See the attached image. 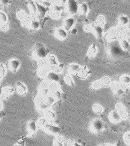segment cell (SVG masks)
I'll list each match as a JSON object with an SVG mask.
<instances>
[{
	"instance_id": "9a60e30c",
	"label": "cell",
	"mask_w": 130,
	"mask_h": 146,
	"mask_svg": "<svg viewBox=\"0 0 130 146\" xmlns=\"http://www.w3.org/2000/svg\"><path fill=\"white\" fill-rule=\"evenodd\" d=\"M28 7L30 9V10L31 12L32 13L35 14L37 12V8L35 5V2L33 1V0H28Z\"/></svg>"
},
{
	"instance_id": "5bb4252c",
	"label": "cell",
	"mask_w": 130,
	"mask_h": 146,
	"mask_svg": "<svg viewBox=\"0 0 130 146\" xmlns=\"http://www.w3.org/2000/svg\"><path fill=\"white\" fill-rule=\"evenodd\" d=\"M94 33L97 38H101L103 33V29L99 25H96L93 29Z\"/></svg>"
},
{
	"instance_id": "f1b7e54d",
	"label": "cell",
	"mask_w": 130,
	"mask_h": 146,
	"mask_svg": "<svg viewBox=\"0 0 130 146\" xmlns=\"http://www.w3.org/2000/svg\"><path fill=\"white\" fill-rule=\"evenodd\" d=\"M46 120L45 119H40L38 122H37L38 127H43L44 125H46Z\"/></svg>"
},
{
	"instance_id": "484cf974",
	"label": "cell",
	"mask_w": 130,
	"mask_h": 146,
	"mask_svg": "<svg viewBox=\"0 0 130 146\" xmlns=\"http://www.w3.org/2000/svg\"><path fill=\"white\" fill-rule=\"evenodd\" d=\"M93 109L94 111L96 112V113H100L102 111V107L98 104H95L93 107Z\"/></svg>"
},
{
	"instance_id": "836d02e7",
	"label": "cell",
	"mask_w": 130,
	"mask_h": 146,
	"mask_svg": "<svg viewBox=\"0 0 130 146\" xmlns=\"http://www.w3.org/2000/svg\"><path fill=\"white\" fill-rule=\"evenodd\" d=\"M77 29L76 28H73V29H71V33L72 35H76L77 33Z\"/></svg>"
},
{
	"instance_id": "8992f818",
	"label": "cell",
	"mask_w": 130,
	"mask_h": 146,
	"mask_svg": "<svg viewBox=\"0 0 130 146\" xmlns=\"http://www.w3.org/2000/svg\"><path fill=\"white\" fill-rule=\"evenodd\" d=\"M123 51L120 49V47L117 45H113L109 48V53L110 55L114 58H119L122 56L123 53Z\"/></svg>"
},
{
	"instance_id": "9c48e42d",
	"label": "cell",
	"mask_w": 130,
	"mask_h": 146,
	"mask_svg": "<svg viewBox=\"0 0 130 146\" xmlns=\"http://www.w3.org/2000/svg\"><path fill=\"white\" fill-rule=\"evenodd\" d=\"M38 125L37 123L35 121L31 120L29 121L27 125V129L29 133L30 134H33L35 133L37 129H38Z\"/></svg>"
},
{
	"instance_id": "ba28073f",
	"label": "cell",
	"mask_w": 130,
	"mask_h": 146,
	"mask_svg": "<svg viewBox=\"0 0 130 146\" xmlns=\"http://www.w3.org/2000/svg\"><path fill=\"white\" fill-rule=\"evenodd\" d=\"M55 35L56 38L60 40H64L67 37V31L63 28L57 29L55 31Z\"/></svg>"
},
{
	"instance_id": "6da1fadb",
	"label": "cell",
	"mask_w": 130,
	"mask_h": 146,
	"mask_svg": "<svg viewBox=\"0 0 130 146\" xmlns=\"http://www.w3.org/2000/svg\"><path fill=\"white\" fill-rule=\"evenodd\" d=\"M49 50L44 45L40 43H37L32 52L33 56L37 59H43L47 58Z\"/></svg>"
},
{
	"instance_id": "7c38bea8",
	"label": "cell",
	"mask_w": 130,
	"mask_h": 146,
	"mask_svg": "<svg viewBox=\"0 0 130 146\" xmlns=\"http://www.w3.org/2000/svg\"><path fill=\"white\" fill-rule=\"evenodd\" d=\"M17 91L18 94L23 95L27 92V88L21 82H18L17 84Z\"/></svg>"
},
{
	"instance_id": "603a6c76",
	"label": "cell",
	"mask_w": 130,
	"mask_h": 146,
	"mask_svg": "<svg viewBox=\"0 0 130 146\" xmlns=\"http://www.w3.org/2000/svg\"><path fill=\"white\" fill-rule=\"evenodd\" d=\"M49 63L52 66H58V63L57 61L56 57L54 56H50L48 57Z\"/></svg>"
},
{
	"instance_id": "1f68e13d",
	"label": "cell",
	"mask_w": 130,
	"mask_h": 146,
	"mask_svg": "<svg viewBox=\"0 0 130 146\" xmlns=\"http://www.w3.org/2000/svg\"><path fill=\"white\" fill-rule=\"evenodd\" d=\"M61 94L59 91H57L55 92V98H56L57 99H59L61 98Z\"/></svg>"
},
{
	"instance_id": "8d00e7d4",
	"label": "cell",
	"mask_w": 130,
	"mask_h": 146,
	"mask_svg": "<svg viewBox=\"0 0 130 146\" xmlns=\"http://www.w3.org/2000/svg\"><path fill=\"white\" fill-rule=\"evenodd\" d=\"M43 1H48V0H43Z\"/></svg>"
},
{
	"instance_id": "30bf717a",
	"label": "cell",
	"mask_w": 130,
	"mask_h": 146,
	"mask_svg": "<svg viewBox=\"0 0 130 146\" xmlns=\"http://www.w3.org/2000/svg\"><path fill=\"white\" fill-rule=\"evenodd\" d=\"M75 23V20L73 17L67 18L64 22V29L66 31H69L71 30L72 27H73Z\"/></svg>"
},
{
	"instance_id": "3957f363",
	"label": "cell",
	"mask_w": 130,
	"mask_h": 146,
	"mask_svg": "<svg viewBox=\"0 0 130 146\" xmlns=\"http://www.w3.org/2000/svg\"><path fill=\"white\" fill-rule=\"evenodd\" d=\"M43 128L46 132L52 135H57L60 132V129L58 126L48 123H46Z\"/></svg>"
},
{
	"instance_id": "f546056e",
	"label": "cell",
	"mask_w": 130,
	"mask_h": 146,
	"mask_svg": "<svg viewBox=\"0 0 130 146\" xmlns=\"http://www.w3.org/2000/svg\"><path fill=\"white\" fill-rule=\"evenodd\" d=\"M96 52V48L94 46H91L89 50H88V53L91 55V56H93V54H94V53Z\"/></svg>"
},
{
	"instance_id": "cb8c5ba5",
	"label": "cell",
	"mask_w": 130,
	"mask_h": 146,
	"mask_svg": "<svg viewBox=\"0 0 130 146\" xmlns=\"http://www.w3.org/2000/svg\"><path fill=\"white\" fill-rule=\"evenodd\" d=\"M7 21V16L3 12H0V22L2 23H5Z\"/></svg>"
},
{
	"instance_id": "8fae6325",
	"label": "cell",
	"mask_w": 130,
	"mask_h": 146,
	"mask_svg": "<svg viewBox=\"0 0 130 146\" xmlns=\"http://www.w3.org/2000/svg\"><path fill=\"white\" fill-rule=\"evenodd\" d=\"M46 78L47 80L50 81H53V82H58L60 80L59 75L53 71L49 72L47 73Z\"/></svg>"
},
{
	"instance_id": "5b68a950",
	"label": "cell",
	"mask_w": 130,
	"mask_h": 146,
	"mask_svg": "<svg viewBox=\"0 0 130 146\" xmlns=\"http://www.w3.org/2000/svg\"><path fill=\"white\" fill-rule=\"evenodd\" d=\"M104 125L101 120L95 119L91 123V129L93 132L97 133L101 132L103 129Z\"/></svg>"
},
{
	"instance_id": "277c9868",
	"label": "cell",
	"mask_w": 130,
	"mask_h": 146,
	"mask_svg": "<svg viewBox=\"0 0 130 146\" xmlns=\"http://www.w3.org/2000/svg\"><path fill=\"white\" fill-rule=\"evenodd\" d=\"M21 66V62L18 59H11L9 61L8 67L11 71L13 73H16Z\"/></svg>"
},
{
	"instance_id": "ac0fdd59",
	"label": "cell",
	"mask_w": 130,
	"mask_h": 146,
	"mask_svg": "<svg viewBox=\"0 0 130 146\" xmlns=\"http://www.w3.org/2000/svg\"><path fill=\"white\" fill-rule=\"evenodd\" d=\"M68 69L70 73H76L79 69V66L77 64H70L68 67Z\"/></svg>"
},
{
	"instance_id": "7402d4cb",
	"label": "cell",
	"mask_w": 130,
	"mask_h": 146,
	"mask_svg": "<svg viewBox=\"0 0 130 146\" xmlns=\"http://www.w3.org/2000/svg\"><path fill=\"white\" fill-rule=\"evenodd\" d=\"M64 80H65V82L68 84V85H69L70 86H72V87H74V82H73V80L72 79L71 76H69V75L66 76L64 78Z\"/></svg>"
},
{
	"instance_id": "4316f807",
	"label": "cell",
	"mask_w": 130,
	"mask_h": 146,
	"mask_svg": "<svg viewBox=\"0 0 130 146\" xmlns=\"http://www.w3.org/2000/svg\"><path fill=\"white\" fill-rule=\"evenodd\" d=\"M121 81L123 84H129L130 83V77L127 76H122L121 78Z\"/></svg>"
},
{
	"instance_id": "e0dca14e",
	"label": "cell",
	"mask_w": 130,
	"mask_h": 146,
	"mask_svg": "<svg viewBox=\"0 0 130 146\" xmlns=\"http://www.w3.org/2000/svg\"><path fill=\"white\" fill-rule=\"evenodd\" d=\"M78 10L82 14H85L88 12V7L87 4L85 3H83L79 5Z\"/></svg>"
},
{
	"instance_id": "d6986e66",
	"label": "cell",
	"mask_w": 130,
	"mask_h": 146,
	"mask_svg": "<svg viewBox=\"0 0 130 146\" xmlns=\"http://www.w3.org/2000/svg\"><path fill=\"white\" fill-rule=\"evenodd\" d=\"M14 92V88L12 87H5L3 88V94L5 95L6 96H10Z\"/></svg>"
},
{
	"instance_id": "ffe728a7",
	"label": "cell",
	"mask_w": 130,
	"mask_h": 146,
	"mask_svg": "<svg viewBox=\"0 0 130 146\" xmlns=\"http://www.w3.org/2000/svg\"><path fill=\"white\" fill-rule=\"evenodd\" d=\"M6 74L5 68L3 63L0 64V81L2 80Z\"/></svg>"
},
{
	"instance_id": "83f0119b",
	"label": "cell",
	"mask_w": 130,
	"mask_h": 146,
	"mask_svg": "<svg viewBox=\"0 0 130 146\" xmlns=\"http://www.w3.org/2000/svg\"><path fill=\"white\" fill-rule=\"evenodd\" d=\"M121 46L124 50H127L130 47V44L126 40H123L121 44Z\"/></svg>"
},
{
	"instance_id": "7a4b0ae2",
	"label": "cell",
	"mask_w": 130,
	"mask_h": 146,
	"mask_svg": "<svg viewBox=\"0 0 130 146\" xmlns=\"http://www.w3.org/2000/svg\"><path fill=\"white\" fill-rule=\"evenodd\" d=\"M79 5L76 0H68L67 9L68 12L70 15L76 14L78 11Z\"/></svg>"
},
{
	"instance_id": "52a82bcc",
	"label": "cell",
	"mask_w": 130,
	"mask_h": 146,
	"mask_svg": "<svg viewBox=\"0 0 130 146\" xmlns=\"http://www.w3.org/2000/svg\"><path fill=\"white\" fill-rule=\"evenodd\" d=\"M35 5L37 8L38 12V17L39 19H42L45 17L47 12L48 11V8L45 7L44 5L39 3L38 2H35Z\"/></svg>"
},
{
	"instance_id": "44dd1931",
	"label": "cell",
	"mask_w": 130,
	"mask_h": 146,
	"mask_svg": "<svg viewBox=\"0 0 130 146\" xmlns=\"http://www.w3.org/2000/svg\"><path fill=\"white\" fill-rule=\"evenodd\" d=\"M46 118L48 120H54L55 118V114L53 112V111H50V110H48L46 112Z\"/></svg>"
},
{
	"instance_id": "4dcf8cb0",
	"label": "cell",
	"mask_w": 130,
	"mask_h": 146,
	"mask_svg": "<svg viewBox=\"0 0 130 146\" xmlns=\"http://www.w3.org/2000/svg\"><path fill=\"white\" fill-rule=\"evenodd\" d=\"M125 141H126V143H130V133H127L125 135Z\"/></svg>"
},
{
	"instance_id": "e575fe53",
	"label": "cell",
	"mask_w": 130,
	"mask_h": 146,
	"mask_svg": "<svg viewBox=\"0 0 130 146\" xmlns=\"http://www.w3.org/2000/svg\"><path fill=\"white\" fill-rule=\"evenodd\" d=\"M3 87L2 86H0V97L3 95Z\"/></svg>"
},
{
	"instance_id": "d4e9b609",
	"label": "cell",
	"mask_w": 130,
	"mask_h": 146,
	"mask_svg": "<svg viewBox=\"0 0 130 146\" xmlns=\"http://www.w3.org/2000/svg\"><path fill=\"white\" fill-rule=\"evenodd\" d=\"M119 21L123 25H126L129 23V19L126 16L122 15L119 17Z\"/></svg>"
},
{
	"instance_id": "4fadbf2b",
	"label": "cell",
	"mask_w": 130,
	"mask_h": 146,
	"mask_svg": "<svg viewBox=\"0 0 130 146\" xmlns=\"http://www.w3.org/2000/svg\"><path fill=\"white\" fill-rule=\"evenodd\" d=\"M110 119L114 122H117L120 121L121 117L118 112L115 111L111 112L110 115Z\"/></svg>"
},
{
	"instance_id": "2e32d148",
	"label": "cell",
	"mask_w": 130,
	"mask_h": 146,
	"mask_svg": "<svg viewBox=\"0 0 130 146\" xmlns=\"http://www.w3.org/2000/svg\"><path fill=\"white\" fill-rule=\"evenodd\" d=\"M40 27V23L39 21L33 20L30 22L29 27L32 30H37Z\"/></svg>"
},
{
	"instance_id": "d590c367",
	"label": "cell",
	"mask_w": 130,
	"mask_h": 146,
	"mask_svg": "<svg viewBox=\"0 0 130 146\" xmlns=\"http://www.w3.org/2000/svg\"><path fill=\"white\" fill-rule=\"evenodd\" d=\"M4 115H5V114L3 112H0V119L2 118Z\"/></svg>"
},
{
	"instance_id": "d6a6232c",
	"label": "cell",
	"mask_w": 130,
	"mask_h": 146,
	"mask_svg": "<svg viewBox=\"0 0 130 146\" xmlns=\"http://www.w3.org/2000/svg\"><path fill=\"white\" fill-rule=\"evenodd\" d=\"M9 3V0H0V4L2 5H5Z\"/></svg>"
}]
</instances>
